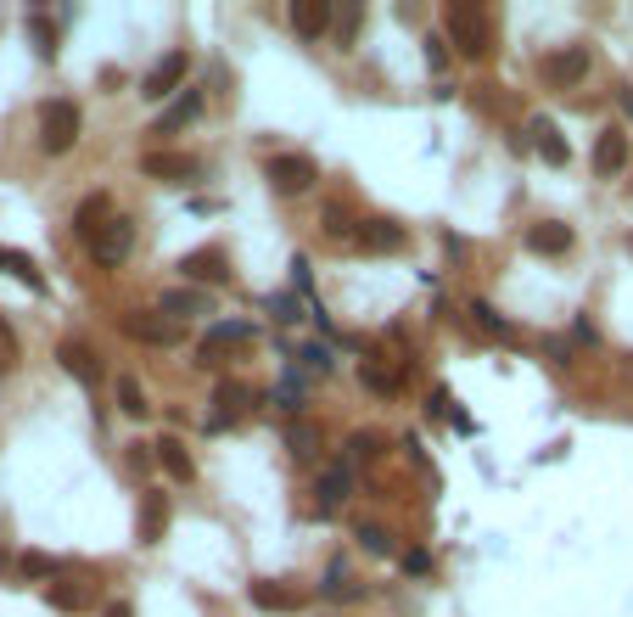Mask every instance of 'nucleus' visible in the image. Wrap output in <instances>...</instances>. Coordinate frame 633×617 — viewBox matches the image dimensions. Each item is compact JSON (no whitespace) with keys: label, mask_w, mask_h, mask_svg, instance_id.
Masks as SVG:
<instances>
[{"label":"nucleus","mask_w":633,"mask_h":617,"mask_svg":"<svg viewBox=\"0 0 633 617\" xmlns=\"http://www.w3.org/2000/svg\"><path fill=\"white\" fill-rule=\"evenodd\" d=\"M331 29H337L342 45H353V34H359V6H342V12L331 17Z\"/></svg>","instance_id":"35"},{"label":"nucleus","mask_w":633,"mask_h":617,"mask_svg":"<svg viewBox=\"0 0 633 617\" xmlns=\"http://www.w3.org/2000/svg\"><path fill=\"white\" fill-rule=\"evenodd\" d=\"M432 416L437 421H454V404H449V393H443V388L432 393Z\"/></svg>","instance_id":"43"},{"label":"nucleus","mask_w":633,"mask_h":617,"mask_svg":"<svg viewBox=\"0 0 633 617\" xmlns=\"http://www.w3.org/2000/svg\"><path fill=\"white\" fill-rule=\"evenodd\" d=\"M443 29H449V40L460 45L465 57H488V45H493L488 6H477V0H449V6H443Z\"/></svg>","instance_id":"1"},{"label":"nucleus","mask_w":633,"mask_h":617,"mask_svg":"<svg viewBox=\"0 0 633 617\" xmlns=\"http://www.w3.org/2000/svg\"><path fill=\"white\" fill-rule=\"evenodd\" d=\"M286 449H292V455H303V460H309L314 449H320V432H314L309 421H292V427H286Z\"/></svg>","instance_id":"31"},{"label":"nucleus","mask_w":633,"mask_h":617,"mask_svg":"<svg viewBox=\"0 0 633 617\" xmlns=\"http://www.w3.org/2000/svg\"><path fill=\"white\" fill-rule=\"evenodd\" d=\"M628 253H633V236H628Z\"/></svg>","instance_id":"46"},{"label":"nucleus","mask_w":633,"mask_h":617,"mask_svg":"<svg viewBox=\"0 0 633 617\" xmlns=\"http://www.w3.org/2000/svg\"><path fill=\"white\" fill-rule=\"evenodd\" d=\"M527 247H533V253H544V259H561V253H572V225H561V219H544V225L527 230Z\"/></svg>","instance_id":"16"},{"label":"nucleus","mask_w":633,"mask_h":617,"mask_svg":"<svg viewBox=\"0 0 633 617\" xmlns=\"http://www.w3.org/2000/svg\"><path fill=\"white\" fill-rule=\"evenodd\" d=\"M141 174L146 180H191V174H197V158H185V152H146Z\"/></svg>","instance_id":"15"},{"label":"nucleus","mask_w":633,"mask_h":617,"mask_svg":"<svg viewBox=\"0 0 633 617\" xmlns=\"http://www.w3.org/2000/svg\"><path fill=\"white\" fill-rule=\"evenodd\" d=\"M253 606H258V612H292L297 595H292V589H281L275 578H258V584H253Z\"/></svg>","instance_id":"25"},{"label":"nucleus","mask_w":633,"mask_h":617,"mask_svg":"<svg viewBox=\"0 0 633 617\" xmlns=\"http://www.w3.org/2000/svg\"><path fill=\"white\" fill-rule=\"evenodd\" d=\"M264 180H269V191H275V197H303V191L320 180V169H314L309 152H281V158L264 163Z\"/></svg>","instance_id":"3"},{"label":"nucleus","mask_w":633,"mask_h":617,"mask_svg":"<svg viewBox=\"0 0 633 617\" xmlns=\"http://www.w3.org/2000/svg\"><path fill=\"white\" fill-rule=\"evenodd\" d=\"M353 539H359V550H370V556H393V533L376 528V522H359V533H353Z\"/></svg>","instance_id":"29"},{"label":"nucleus","mask_w":633,"mask_h":617,"mask_svg":"<svg viewBox=\"0 0 633 617\" xmlns=\"http://www.w3.org/2000/svg\"><path fill=\"white\" fill-rule=\"evenodd\" d=\"M241 410H247V388H241V382H219V388H213V416H208V432H225L230 421L241 416Z\"/></svg>","instance_id":"14"},{"label":"nucleus","mask_w":633,"mask_h":617,"mask_svg":"<svg viewBox=\"0 0 633 617\" xmlns=\"http://www.w3.org/2000/svg\"><path fill=\"white\" fill-rule=\"evenodd\" d=\"M23 578H51V556H40V550H23Z\"/></svg>","instance_id":"38"},{"label":"nucleus","mask_w":633,"mask_h":617,"mask_svg":"<svg viewBox=\"0 0 633 617\" xmlns=\"http://www.w3.org/2000/svg\"><path fill=\"white\" fill-rule=\"evenodd\" d=\"M359 376H365V388H376V393H398V376L393 371H381V365H359Z\"/></svg>","instance_id":"34"},{"label":"nucleus","mask_w":633,"mask_h":617,"mask_svg":"<svg viewBox=\"0 0 633 617\" xmlns=\"http://www.w3.org/2000/svg\"><path fill=\"white\" fill-rule=\"evenodd\" d=\"M107 219H113V197H107V191H90L85 202H79V214H73V230H79V236H96L101 225H107Z\"/></svg>","instance_id":"22"},{"label":"nucleus","mask_w":633,"mask_h":617,"mask_svg":"<svg viewBox=\"0 0 633 617\" xmlns=\"http://www.w3.org/2000/svg\"><path fill=\"white\" fill-rule=\"evenodd\" d=\"M208 309H213V298H208L202 287H174V292H163V315L180 320V326H185L191 315H208Z\"/></svg>","instance_id":"19"},{"label":"nucleus","mask_w":633,"mask_h":617,"mask_svg":"<svg viewBox=\"0 0 633 617\" xmlns=\"http://www.w3.org/2000/svg\"><path fill=\"white\" fill-rule=\"evenodd\" d=\"M230 343H253V326H247V320H219V326L202 337L197 365H213V354H219V348H230Z\"/></svg>","instance_id":"17"},{"label":"nucleus","mask_w":633,"mask_h":617,"mask_svg":"<svg viewBox=\"0 0 633 617\" xmlns=\"http://www.w3.org/2000/svg\"><path fill=\"white\" fill-rule=\"evenodd\" d=\"M101 617H135V606H129V601H107V612H101Z\"/></svg>","instance_id":"44"},{"label":"nucleus","mask_w":633,"mask_h":617,"mask_svg":"<svg viewBox=\"0 0 633 617\" xmlns=\"http://www.w3.org/2000/svg\"><path fill=\"white\" fill-rule=\"evenodd\" d=\"M325 595H331V601H353V595H359V584H348V561H331V573H325Z\"/></svg>","instance_id":"30"},{"label":"nucleus","mask_w":633,"mask_h":617,"mask_svg":"<svg viewBox=\"0 0 633 617\" xmlns=\"http://www.w3.org/2000/svg\"><path fill=\"white\" fill-rule=\"evenodd\" d=\"M197 113H202V96H197V90H185V96L174 101L169 113H163V118L152 124V135H174V130H185V124H191Z\"/></svg>","instance_id":"23"},{"label":"nucleus","mask_w":633,"mask_h":617,"mask_svg":"<svg viewBox=\"0 0 633 617\" xmlns=\"http://www.w3.org/2000/svg\"><path fill=\"white\" fill-rule=\"evenodd\" d=\"M124 331L135 337V343H152V348H174L185 337V326H180V320H169V315H129Z\"/></svg>","instance_id":"9"},{"label":"nucleus","mask_w":633,"mask_h":617,"mask_svg":"<svg viewBox=\"0 0 633 617\" xmlns=\"http://www.w3.org/2000/svg\"><path fill=\"white\" fill-rule=\"evenodd\" d=\"M275 399H281V410H303V382H297V376H286Z\"/></svg>","instance_id":"39"},{"label":"nucleus","mask_w":633,"mask_h":617,"mask_svg":"<svg viewBox=\"0 0 633 617\" xmlns=\"http://www.w3.org/2000/svg\"><path fill=\"white\" fill-rule=\"evenodd\" d=\"M527 135H533L538 158H544L549 169H566V163H572V146H566V135L555 130V118H533V124H527Z\"/></svg>","instance_id":"11"},{"label":"nucleus","mask_w":633,"mask_h":617,"mask_svg":"<svg viewBox=\"0 0 633 617\" xmlns=\"http://www.w3.org/2000/svg\"><path fill=\"white\" fill-rule=\"evenodd\" d=\"M0 259H6V253H0Z\"/></svg>","instance_id":"47"},{"label":"nucleus","mask_w":633,"mask_h":617,"mask_svg":"<svg viewBox=\"0 0 633 617\" xmlns=\"http://www.w3.org/2000/svg\"><path fill=\"white\" fill-rule=\"evenodd\" d=\"M17 365V337H12V326L0 320V371H12Z\"/></svg>","instance_id":"40"},{"label":"nucleus","mask_w":633,"mask_h":617,"mask_svg":"<svg viewBox=\"0 0 633 617\" xmlns=\"http://www.w3.org/2000/svg\"><path fill=\"white\" fill-rule=\"evenodd\" d=\"M163 533H169V494L141 488V545H163Z\"/></svg>","instance_id":"12"},{"label":"nucleus","mask_w":633,"mask_h":617,"mask_svg":"<svg viewBox=\"0 0 633 617\" xmlns=\"http://www.w3.org/2000/svg\"><path fill=\"white\" fill-rule=\"evenodd\" d=\"M589 79V45H561V51H549L544 57V85L555 90H572Z\"/></svg>","instance_id":"5"},{"label":"nucleus","mask_w":633,"mask_h":617,"mask_svg":"<svg viewBox=\"0 0 633 617\" xmlns=\"http://www.w3.org/2000/svg\"><path fill=\"white\" fill-rule=\"evenodd\" d=\"M57 359H62V371H68L73 382H85V388H90V382H96V376H101V359L90 354V348L79 343V337H68V343L57 348Z\"/></svg>","instance_id":"18"},{"label":"nucleus","mask_w":633,"mask_h":617,"mask_svg":"<svg viewBox=\"0 0 633 617\" xmlns=\"http://www.w3.org/2000/svg\"><path fill=\"white\" fill-rule=\"evenodd\" d=\"M45 601L57 606V612H85V606H90V589L62 578V584H45Z\"/></svg>","instance_id":"26"},{"label":"nucleus","mask_w":633,"mask_h":617,"mask_svg":"<svg viewBox=\"0 0 633 617\" xmlns=\"http://www.w3.org/2000/svg\"><path fill=\"white\" fill-rule=\"evenodd\" d=\"M297 365H303V371H331V354H325V348L320 343H309V348H297Z\"/></svg>","instance_id":"37"},{"label":"nucleus","mask_w":633,"mask_h":617,"mask_svg":"<svg viewBox=\"0 0 633 617\" xmlns=\"http://www.w3.org/2000/svg\"><path fill=\"white\" fill-rule=\"evenodd\" d=\"M129 466H135V472H146V466H157L152 444H129Z\"/></svg>","instance_id":"42"},{"label":"nucleus","mask_w":633,"mask_h":617,"mask_svg":"<svg viewBox=\"0 0 633 617\" xmlns=\"http://www.w3.org/2000/svg\"><path fill=\"white\" fill-rule=\"evenodd\" d=\"M286 17H292L297 40H320V34H331V17H337V6H331V0H292V6H286Z\"/></svg>","instance_id":"8"},{"label":"nucleus","mask_w":633,"mask_h":617,"mask_svg":"<svg viewBox=\"0 0 633 617\" xmlns=\"http://www.w3.org/2000/svg\"><path fill=\"white\" fill-rule=\"evenodd\" d=\"M152 455H157V466L169 477H180V483H191V472H197V460H191V449H185L180 438H157Z\"/></svg>","instance_id":"21"},{"label":"nucleus","mask_w":633,"mask_h":617,"mask_svg":"<svg viewBox=\"0 0 633 617\" xmlns=\"http://www.w3.org/2000/svg\"><path fill=\"white\" fill-rule=\"evenodd\" d=\"M387 455V438H381V432H353L348 438V466H376V460Z\"/></svg>","instance_id":"24"},{"label":"nucleus","mask_w":633,"mask_h":617,"mask_svg":"<svg viewBox=\"0 0 633 617\" xmlns=\"http://www.w3.org/2000/svg\"><path fill=\"white\" fill-rule=\"evenodd\" d=\"M617 107H622V113L633 118V85H622V90H617Z\"/></svg>","instance_id":"45"},{"label":"nucleus","mask_w":633,"mask_h":617,"mask_svg":"<svg viewBox=\"0 0 633 617\" xmlns=\"http://www.w3.org/2000/svg\"><path fill=\"white\" fill-rule=\"evenodd\" d=\"M90 259L101 264V270H118V264L129 259V247H135V219H124V214H113L107 219V225L96 230V236H90Z\"/></svg>","instance_id":"4"},{"label":"nucleus","mask_w":633,"mask_h":617,"mask_svg":"<svg viewBox=\"0 0 633 617\" xmlns=\"http://www.w3.org/2000/svg\"><path fill=\"white\" fill-rule=\"evenodd\" d=\"M79 130H85L79 101H45V107H40V146L51 152V158L73 152V146H79Z\"/></svg>","instance_id":"2"},{"label":"nucleus","mask_w":633,"mask_h":617,"mask_svg":"<svg viewBox=\"0 0 633 617\" xmlns=\"http://www.w3.org/2000/svg\"><path fill=\"white\" fill-rule=\"evenodd\" d=\"M118 410H124V416H135V421H141L146 416V410H152V404H146V393H141V382H135V376H118Z\"/></svg>","instance_id":"27"},{"label":"nucleus","mask_w":633,"mask_h":617,"mask_svg":"<svg viewBox=\"0 0 633 617\" xmlns=\"http://www.w3.org/2000/svg\"><path fill=\"white\" fill-rule=\"evenodd\" d=\"M29 40H34V57H45V62L57 57V29H45V17H40V12L29 17Z\"/></svg>","instance_id":"32"},{"label":"nucleus","mask_w":633,"mask_h":617,"mask_svg":"<svg viewBox=\"0 0 633 617\" xmlns=\"http://www.w3.org/2000/svg\"><path fill=\"white\" fill-rule=\"evenodd\" d=\"M471 320H477L482 331H493V337H510V320L499 315V309H493L488 298H471Z\"/></svg>","instance_id":"28"},{"label":"nucleus","mask_w":633,"mask_h":617,"mask_svg":"<svg viewBox=\"0 0 633 617\" xmlns=\"http://www.w3.org/2000/svg\"><path fill=\"white\" fill-rule=\"evenodd\" d=\"M353 242L365 247V253H398L404 247V225H393V219H359Z\"/></svg>","instance_id":"10"},{"label":"nucleus","mask_w":633,"mask_h":617,"mask_svg":"<svg viewBox=\"0 0 633 617\" xmlns=\"http://www.w3.org/2000/svg\"><path fill=\"white\" fill-rule=\"evenodd\" d=\"M426 62H432L437 73L449 68V40H437V34H432V40H426Z\"/></svg>","instance_id":"41"},{"label":"nucleus","mask_w":633,"mask_h":617,"mask_svg":"<svg viewBox=\"0 0 633 617\" xmlns=\"http://www.w3.org/2000/svg\"><path fill=\"white\" fill-rule=\"evenodd\" d=\"M398 567H404L409 578H426V573H432V550H404V556H398Z\"/></svg>","instance_id":"36"},{"label":"nucleus","mask_w":633,"mask_h":617,"mask_svg":"<svg viewBox=\"0 0 633 617\" xmlns=\"http://www.w3.org/2000/svg\"><path fill=\"white\" fill-rule=\"evenodd\" d=\"M185 68H191V51H169V57H157L152 73L141 79V96H146V101L174 96V90H180V79H185Z\"/></svg>","instance_id":"7"},{"label":"nucleus","mask_w":633,"mask_h":617,"mask_svg":"<svg viewBox=\"0 0 633 617\" xmlns=\"http://www.w3.org/2000/svg\"><path fill=\"white\" fill-rule=\"evenodd\" d=\"M628 169V135L622 130H605L600 141H594V174L600 180H611V174H622Z\"/></svg>","instance_id":"13"},{"label":"nucleus","mask_w":633,"mask_h":617,"mask_svg":"<svg viewBox=\"0 0 633 617\" xmlns=\"http://www.w3.org/2000/svg\"><path fill=\"white\" fill-rule=\"evenodd\" d=\"M0 270H12L17 281H23V287L40 292V270H34V259H23V253H6V259H0Z\"/></svg>","instance_id":"33"},{"label":"nucleus","mask_w":633,"mask_h":617,"mask_svg":"<svg viewBox=\"0 0 633 617\" xmlns=\"http://www.w3.org/2000/svg\"><path fill=\"white\" fill-rule=\"evenodd\" d=\"M348 494H353V466L348 460H331L320 472V483H314V511H320V517H337L342 505H348Z\"/></svg>","instance_id":"6"},{"label":"nucleus","mask_w":633,"mask_h":617,"mask_svg":"<svg viewBox=\"0 0 633 617\" xmlns=\"http://www.w3.org/2000/svg\"><path fill=\"white\" fill-rule=\"evenodd\" d=\"M180 275H185V281H225L230 264H225L219 247H202V253H185V259H180Z\"/></svg>","instance_id":"20"}]
</instances>
